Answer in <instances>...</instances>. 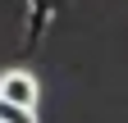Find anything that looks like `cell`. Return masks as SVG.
<instances>
[{
  "label": "cell",
  "instance_id": "obj_1",
  "mask_svg": "<svg viewBox=\"0 0 128 123\" xmlns=\"http://www.w3.org/2000/svg\"><path fill=\"white\" fill-rule=\"evenodd\" d=\"M37 100H41V82L32 78L28 68H5L0 73V105H14L23 114H37Z\"/></svg>",
  "mask_w": 128,
  "mask_h": 123
},
{
  "label": "cell",
  "instance_id": "obj_2",
  "mask_svg": "<svg viewBox=\"0 0 128 123\" xmlns=\"http://www.w3.org/2000/svg\"><path fill=\"white\" fill-rule=\"evenodd\" d=\"M0 123H37V119L23 114V110H14V105H0Z\"/></svg>",
  "mask_w": 128,
  "mask_h": 123
}]
</instances>
